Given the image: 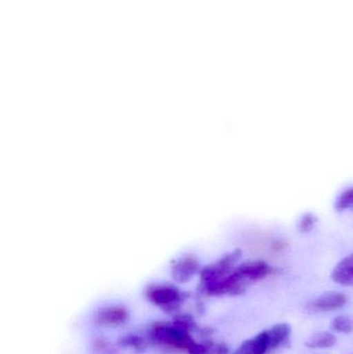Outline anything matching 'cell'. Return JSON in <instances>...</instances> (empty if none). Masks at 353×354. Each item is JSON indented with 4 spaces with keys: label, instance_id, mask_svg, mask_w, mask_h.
Listing matches in <instances>:
<instances>
[{
    "label": "cell",
    "instance_id": "obj_1",
    "mask_svg": "<svg viewBox=\"0 0 353 354\" xmlns=\"http://www.w3.org/2000/svg\"><path fill=\"white\" fill-rule=\"evenodd\" d=\"M195 328L196 324L191 316L180 315L172 322L155 324L151 328L149 338L155 344L188 353L196 342L191 335Z\"/></svg>",
    "mask_w": 353,
    "mask_h": 354
},
{
    "label": "cell",
    "instance_id": "obj_2",
    "mask_svg": "<svg viewBox=\"0 0 353 354\" xmlns=\"http://www.w3.org/2000/svg\"><path fill=\"white\" fill-rule=\"evenodd\" d=\"M147 299L153 305L168 313H174L180 309L184 301V293L172 285H155L147 290Z\"/></svg>",
    "mask_w": 353,
    "mask_h": 354
},
{
    "label": "cell",
    "instance_id": "obj_3",
    "mask_svg": "<svg viewBox=\"0 0 353 354\" xmlns=\"http://www.w3.org/2000/svg\"><path fill=\"white\" fill-rule=\"evenodd\" d=\"M240 257H242V251L236 250L232 253L224 256L215 263L203 268L201 270V285L215 282L227 276L236 268Z\"/></svg>",
    "mask_w": 353,
    "mask_h": 354
},
{
    "label": "cell",
    "instance_id": "obj_4",
    "mask_svg": "<svg viewBox=\"0 0 353 354\" xmlns=\"http://www.w3.org/2000/svg\"><path fill=\"white\" fill-rule=\"evenodd\" d=\"M347 295L342 292L331 291L311 301L308 305V310L312 313H327V312L341 309L347 304Z\"/></svg>",
    "mask_w": 353,
    "mask_h": 354
},
{
    "label": "cell",
    "instance_id": "obj_5",
    "mask_svg": "<svg viewBox=\"0 0 353 354\" xmlns=\"http://www.w3.org/2000/svg\"><path fill=\"white\" fill-rule=\"evenodd\" d=\"M130 319V313L126 308L110 306L99 310L95 314V324L103 326H120Z\"/></svg>",
    "mask_w": 353,
    "mask_h": 354
},
{
    "label": "cell",
    "instance_id": "obj_6",
    "mask_svg": "<svg viewBox=\"0 0 353 354\" xmlns=\"http://www.w3.org/2000/svg\"><path fill=\"white\" fill-rule=\"evenodd\" d=\"M332 279L342 286L353 287V253L346 256L335 266Z\"/></svg>",
    "mask_w": 353,
    "mask_h": 354
},
{
    "label": "cell",
    "instance_id": "obj_7",
    "mask_svg": "<svg viewBox=\"0 0 353 354\" xmlns=\"http://www.w3.org/2000/svg\"><path fill=\"white\" fill-rule=\"evenodd\" d=\"M269 351H271L269 337L267 330H265L254 338L245 341L234 354H265Z\"/></svg>",
    "mask_w": 353,
    "mask_h": 354
},
{
    "label": "cell",
    "instance_id": "obj_8",
    "mask_svg": "<svg viewBox=\"0 0 353 354\" xmlns=\"http://www.w3.org/2000/svg\"><path fill=\"white\" fill-rule=\"evenodd\" d=\"M269 337V348L276 349L278 347L286 346L289 343L292 336V328L288 324H278L267 330Z\"/></svg>",
    "mask_w": 353,
    "mask_h": 354
},
{
    "label": "cell",
    "instance_id": "obj_9",
    "mask_svg": "<svg viewBox=\"0 0 353 354\" xmlns=\"http://www.w3.org/2000/svg\"><path fill=\"white\" fill-rule=\"evenodd\" d=\"M199 264L196 259L186 257L180 260L172 268V276L178 282H188L198 270Z\"/></svg>",
    "mask_w": 353,
    "mask_h": 354
},
{
    "label": "cell",
    "instance_id": "obj_10",
    "mask_svg": "<svg viewBox=\"0 0 353 354\" xmlns=\"http://www.w3.org/2000/svg\"><path fill=\"white\" fill-rule=\"evenodd\" d=\"M116 345L120 348L131 349V351H137V353H143L149 347V342L143 337L130 334L120 337Z\"/></svg>",
    "mask_w": 353,
    "mask_h": 354
},
{
    "label": "cell",
    "instance_id": "obj_11",
    "mask_svg": "<svg viewBox=\"0 0 353 354\" xmlns=\"http://www.w3.org/2000/svg\"><path fill=\"white\" fill-rule=\"evenodd\" d=\"M337 343V339L332 333L321 332L313 335L311 338L305 343L308 348L327 349L332 348Z\"/></svg>",
    "mask_w": 353,
    "mask_h": 354
},
{
    "label": "cell",
    "instance_id": "obj_12",
    "mask_svg": "<svg viewBox=\"0 0 353 354\" xmlns=\"http://www.w3.org/2000/svg\"><path fill=\"white\" fill-rule=\"evenodd\" d=\"M332 330L340 334H352L353 319L347 315L337 316L332 322Z\"/></svg>",
    "mask_w": 353,
    "mask_h": 354
},
{
    "label": "cell",
    "instance_id": "obj_13",
    "mask_svg": "<svg viewBox=\"0 0 353 354\" xmlns=\"http://www.w3.org/2000/svg\"><path fill=\"white\" fill-rule=\"evenodd\" d=\"M335 208L338 212L353 209V187L342 192L335 202Z\"/></svg>",
    "mask_w": 353,
    "mask_h": 354
},
{
    "label": "cell",
    "instance_id": "obj_14",
    "mask_svg": "<svg viewBox=\"0 0 353 354\" xmlns=\"http://www.w3.org/2000/svg\"><path fill=\"white\" fill-rule=\"evenodd\" d=\"M317 223V218L311 212L303 214L298 221V228L300 232L308 233L313 230Z\"/></svg>",
    "mask_w": 353,
    "mask_h": 354
},
{
    "label": "cell",
    "instance_id": "obj_15",
    "mask_svg": "<svg viewBox=\"0 0 353 354\" xmlns=\"http://www.w3.org/2000/svg\"><path fill=\"white\" fill-rule=\"evenodd\" d=\"M93 349H95V354H116V347L110 344L107 341L104 339H97L93 344Z\"/></svg>",
    "mask_w": 353,
    "mask_h": 354
}]
</instances>
